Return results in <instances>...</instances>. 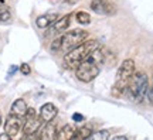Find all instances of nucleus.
<instances>
[{"instance_id":"nucleus-6","label":"nucleus","mask_w":153,"mask_h":140,"mask_svg":"<svg viewBox=\"0 0 153 140\" xmlns=\"http://www.w3.org/2000/svg\"><path fill=\"white\" fill-rule=\"evenodd\" d=\"M149 89V78L145 72L140 71H135V74L132 76L129 86L126 89V93L132 102L135 103H142L143 99L148 95Z\"/></svg>"},{"instance_id":"nucleus-13","label":"nucleus","mask_w":153,"mask_h":140,"mask_svg":"<svg viewBox=\"0 0 153 140\" xmlns=\"http://www.w3.org/2000/svg\"><path fill=\"white\" fill-rule=\"evenodd\" d=\"M74 133H75V127H74L72 124H65L64 127H61V129L57 132V139L70 140L74 137Z\"/></svg>"},{"instance_id":"nucleus-4","label":"nucleus","mask_w":153,"mask_h":140,"mask_svg":"<svg viewBox=\"0 0 153 140\" xmlns=\"http://www.w3.org/2000/svg\"><path fill=\"white\" fill-rule=\"evenodd\" d=\"M97 47H99L98 40H95V38L88 40L87 38L84 43L76 45L75 48L68 51L67 54H64V64H65V67L70 68V70H75L76 67L81 64L82 61L87 58Z\"/></svg>"},{"instance_id":"nucleus-22","label":"nucleus","mask_w":153,"mask_h":140,"mask_svg":"<svg viewBox=\"0 0 153 140\" xmlns=\"http://www.w3.org/2000/svg\"><path fill=\"white\" fill-rule=\"evenodd\" d=\"M11 137L4 132V135H0V140H10Z\"/></svg>"},{"instance_id":"nucleus-9","label":"nucleus","mask_w":153,"mask_h":140,"mask_svg":"<svg viewBox=\"0 0 153 140\" xmlns=\"http://www.w3.org/2000/svg\"><path fill=\"white\" fill-rule=\"evenodd\" d=\"M71 16L72 14H65L64 17H60L57 19L51 26H50V33L48 34H61V33L67 31V28L70 27V23H71Z\"/></svg>"},{"instance_id":"nucleus-3","label":"nucleus","mask_w":153,"mask_h":140,"mask_svg":"<svg viewBox=\"0 0 153 140\" xmlns=\"http://www.w3.org/2000/svg\"><path fill=\"white\" fill-rule=\"evenodd\" d=\"M88 38V31L82 30V28H75V30H70V31H64L62 36L55 38L51 43V51L53 53H64L67 54L68 51L75 48L76 45H79Z\"/></svg>"},{"instance_id":"nucleus-5","label":"nucleus","mask_w":153,"mask_h":140,"mask_svg":"<svg viewBox=\"0 0 153 140\" xmlns=\"http://www.w3.org/2000/svg\"><path fill=\"white\" fill-rule=\"evenodd\" d=\"M135 71H136V68H135L133 59H125L120 64V67L118 68V72H116V76H115L114 86H112V95L115 98H119L123 93H126V89L129 86V82H131Z\"/></svg>"},{"instance_id":"nucleus-20","label":"nucleus","mask_w":153,"mask_h":140,"mask_svg":"<svg viewBox=\"0 0 153 140\" xmlns=\"http://www.w3.org/2000/svg\"><path fill=\"white\" fill-rule=\"evenodd\" d=\"M72 119H74L75 122H81V120H84V116H82L81 113H74V115H72Z\"/></svg>"},{"instance_id":"nucleus-21","label":"nucleus","mask_w":153,"mask_h":140,"mask_svg":"<svg viewBox=\"0 0 153 140\" xmlns=\"http://www.w3.org/2000/svg\"><path fill=\"white\" fill-rule=\"evenodd\" d=\"M17 71V67H14V65H13V67H10V71H9V75H7V78H10L11 75H13V72H16Z\"/></svg>"},{"instance_id":"nucleus-14","label":"nucleus","mask_w":153,"mask_h":140,"mask_svg":"<svg viewBox=\"0 0 153 140\" xmlns=\"http://www.w3.org/2000/svg\"><path fill=\"white\" fill-rule=\"evenodd\" d=\"M92 135V130L84 126V127H79V129H75V133H74V137L72 139H79V140H84V139H89Z\"/></svg>"},{"instance_id":"nucleus-8","label":"nucleus","mask_w":153,"mask_h":140,"mask_svg":"<svg viewBox=\"0 0 153 140\" xmlns=\"http://www.w3.org/2000/svg\"><path fill=\"white\" fill-rule=\"evenodd\" d=\"M91 10L95 11L97 14H106V16L115 14V11H116L114 6L106 0H92L91 1Z\"/></svg>"},{"instance_id":"nucleus-23","label":"nucleus","mask_w":153,"mask_h":140,"mask_svg":"<svg viewBox=\"0 0 153 140\" xmlns=\"http://www.w3.org/2000/svg\"><path fill=\"white\" fill-rule=\"evenodd\" d=\"M1 123H3V116H1V112H0V126H1Z\"/></svg>"},{"instance_id":"nucleus-7","label":"nucleus","mask_w":153,"mask_h":140,"mask_svg":"<svg viewBox=\"0 0 153 140\" xmlns=\"http://www.w3.org/2000/svg\"><path fill=\"white\" fill-rule=\"evenodd\" d=\"M41 124H43V119L40 115H37V112L33 108H28L24 116V122H23V133H24V139L28 137H34V135L37 133L38 130L41 129Z\"/></svg>"},{"instance_id":"nucleus-16","label":"nucleus","mask_w":153,"mask_h":140,"mask_svg":"<svg viewBox=\"0 0 153 140\" xmlns=\"http://www.w3.org/2000/svg\"><path fill=\"white\" fill-rule=\"evenodd\" d=\"M75 19L79 24H84V26H87V24L91 23V16L88 14L87 11H78L75 14Z\"/></svg>"},{"instance_id":"nucleus-1","label":"nucleus","mask_w":153,"mask_h":140,"mask_svg":"<svg viewBox=\"0 0 153 140\" xmlns=\"http://www.w3.org/2000/svg\"><path fill=\"white\" fill-rule=\"evenodd\" d=\"M105 55L104 51L97 47L81 64L75 68V76L82 82H91L95 79L98 74L101 72V68L104 65Z\"/></svg>"},{"instance_id":"nucleus-18","label":"nucleus","mask_w":153,"mask_h":140,"mask_svg":"<svg viewBox=\"0 0 153 140\" xmlns=\"http://www.w3.org/2000/svg\"><path fill=\"white\" fill-rule=\"evenodd\" d=\"M20 71H22V74H24V75H30V72H31V68H30V65L28 64H22L20 65Z\"/></svg>"},{"instance_id":"nucleus-11","label":"nucleus","mask_w":153,"mask_h":140,"mask_svg":"<svg viewBox=\"0 0 153 140\" xmlns=\"http://www.w3.org/2000/svg\"><path fill=\"white\" fill-rule=\"evenodd\" d=\"M41 133H40V139H44V140H53V139H57V124L53 122V120H50V122H45L44 124V127L40 130Z\"/></svg>"},{"instance_id":"nucleus-17","label":"nucleus","mask_w":153,"mask_h":140,"mask_svg":"<svg viewBox=\"0 0 153 140\" xmlns=\"http://www.w3.org/2000/svg\"><path fill=\"white\" fill-rule=\"evenodd\" d=\"M111 137V135H109V132L108 130H98L97 133H92L91 135V137L89 139H98V140H108Z\"/></svg>"},{"instance_id":"nucleus-2","label":"nucleus","mask_w":153,"mask_h":140,"mask_svg":"<svg viewBox=\"0 0 153 140\" xmlns=\"http://www.w3.org/2000/svg\"><path fill=\"white\" fill-rule=\"evenodd\" d=\"M27 103L24 99H16L11 103L10 112L7 115V119L4 122V132L10 136L11 139L19 135V132L23 127V122H24V116L27 112Z\"/></svg>"},{"instance_id":"nucleus-12","label":"nucleus","mask_w":153,"mask_h":140,"mask_svg":"<svg viewBox=\"0 0 153 140\" xmlns=\"http://www.w3.org/2000/svg\"><path fill=\"white\" fill-rule=\"evenodd\" d=\"M58 19V14H55V13H47V14H41V16H38L36 19V24H37L38 28H48L55 21Z\"/></svg>"},{"instance_id":"nucleus-15","label":"nucleus","mask_w":153,"mask_h":140,"mask_svg":"<svg viewBox=\"0 0 153 140\" xmlns=\"http://www.w3.org/2000/svg\"><path fill=\"white\" fill-rule=\"evenodd\" d=\"M11 21V13L9 7L4 4H0V24H6V23Z\"/></svg>"},{"instance_id":"nucleus-10","label":"nucleus","mask_w":153,"mask_h":140,"mask_svg":"<svg viewBox=\"0 0 153 140\" xmlns=\"http://www.w3.org/2000/svg\"><path fill=\"white\" fill-rule=\"evenodd\" d=\"M57 113H58V109H57V106H55L54 103H51V102L44 103L43 106L40 108V116H41L44 123L50 122V120H54Z\"/></svg>"},{"instance_id":"nucleus-19","label":"nucleus","mask_w":153,"mask_h":140,"mask_svg":"<svg viewBox=\"0 0 153 140\" xmlns=\"http://www.w3.org/2000/svg\"><path fill=\"white\" fill-rule=\"evenodd\" d=\"M146 98L149 99V102L153 105V86H149L148 89V95H146Z\"/></svg>"}]
</instances>
